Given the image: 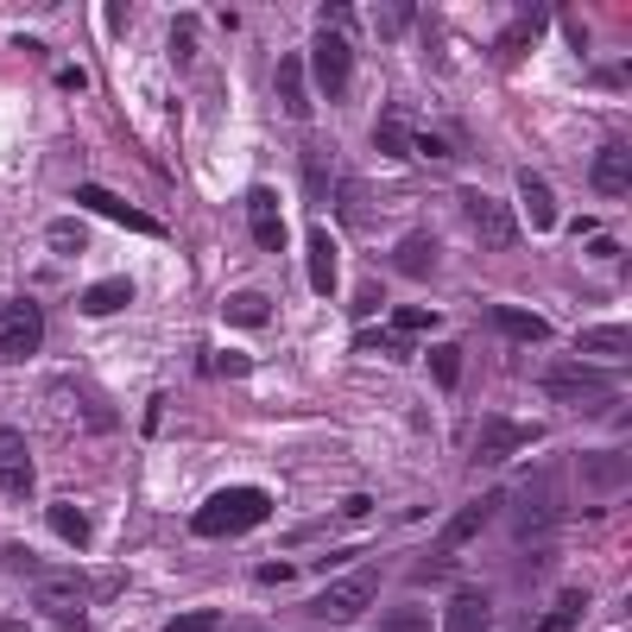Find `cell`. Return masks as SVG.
Listing matches in <instances>:
<instances>
[{
    "mask_svg": "<svg viewBox=\"0 0 632 632\" xmlns=\"http://www.w3.org/2000/svg\"><path fill=\"white\" fill-rule=\"evenodd\" d=\"M506 519H513L519 544H544L556 532V519H563V481H556V468L519 474V487L506 494Z\"/></svg>",
    "mask_w": 632,
    "mask_h": 632,
    "instance_id": "6da1fadb",
    "label": "cell"
},
{
    "mask_svg": "<svg viewBox=\"0 0 632 632\" xmlns=\"http://www.w3.org/2000/svg\"><path fill=\"white\" fill-rule=\"evenodd\" d=\"M266 519H273V494L266 487H216L197 506L190 532L197 537H240V532H259Z\"/></svg>",
    "mask_w": 632,
    "mask_h": 632,
    "instance_id": "7a4b0ae2",
    "label": "cell"
},
{
    "mask_svg": "<svg viewBox=\"0 0 632 632\" xmlns=\"http://www.w3.org/2000/svg\"><path fill=\"white\" fill-rule=\"evenodd\" d=\"M45 348V310L32 297H7L0 304V367H20Z\"/></svg>",
    "mask_w": 632,
    "mask_h": 632,
    "instance_id": "3957f363",
    "label": "cell"
},
{
    "mask_svg": "<svg viewBox=\"0 0 632 632\" xmlns=\"http://www.w3.org/2000/svg\"><path fill=\"white\" fill-rule=\"evenodd\" d=\"M374 594H379V570H355V575H342V582H329V589L310 601L316 620H336V626H355L361 613L374 608Z\"/></svg>",
    "mask_w": 632,
    "mask_h": 632,
    "instance_id": "277c9868",
    "label": "cell"
},
{
    "mask_svg": "<svg viewBox=\"0 0 632 632\" xmlns=\"http://www.w3.org/2000/svg\"><path fill=\"white\" fill-rule=\"evenodd\" d=\"M455 209H462V221L474 228V240H481V247H513V240H519L513 209H506V203H494L487 190H468V184H462V190H455Z\"/></svg>",
    "mask_w": 632,
    "mask_h": 632,
    "instance_id": "5b68a950",
    "label": "cell"
},
{
    "mask_svg": "<svg viewBox=\"0 0 632 632\" xmlns=\"http://www.w3.org/2000/svg\"><path fill=\"white\" fill-rule=\"evenodd\" d=\"M544 393H551L556 405H582V412H594V405H608L613 379L601 374V367H582V361H556L551 374H544Z\"/></svg>",
    "mask_w": 632,
    "mask_h": 632,
    "instance_id": "8992f818",
    "label": "cell"
},
{
    "mask_svg": "<svg viewBox=\"0 0 632 632\" xmlns=\"http://www.w3.org/2000/svg\"><path fill=\"white\" fill-rule=\"evenodd\" d=\"M310 77H316V89H323L329 101H348V89H355V51H348V39H342V32H316Z\"/></svg>",
    "mask_w": 632,
    "mask_h": 632,
    "instance_id": "52a82bcc",
    "label": "cell"
},
{
    "mask_svg": "<svg viewBox=\"0 0 632 632\" xmlns=\"http://www.w3.org/2000/svg\"><path fill=\"white\" fill-rule=\"evenodd\" d=\"M544 436V424H519V417H487L481 424V443H474V462L481 468H500L513 450H525V443H537Z\"/></svg>",
    "mask_w": 632,
    "mask_h": 632,
    "instance_id": "ba28073f",
    "label": "cell"
},
{
    "mask_svg": "<svg viewBox=\"0 0 632 632\" xmlns=\"http://www.w3.org/2000/svg\"><path fill=\"white\" fill-rule=\"evenodd\" d=\"M32 450H26V436L13 424H0V494L7 500H32Z\"/></svg>",
    "mask_w": 632,
    "mask_h": 632,
    "instance_id": "9c48e42d",
    "label": "cell"
},
{
    "mask_svg": "<svg viewBox=\"0 0 632 632\" xmlns=\"http://www.w3.org/2000/svg\"><path fill=\"white\" fill-rule=\"evenodd\" d=\"M77 203L82 209H96V216H108V221H120V228H134V235H165V228H158L152 216H146V209H134V203L127 197H115V190H101V184H82L77 190Z\"/></svg>",
    "mask_w": 632,
    "mask_h": 632,
    "instance_id": "30bf717a",
    "label": "cell"
},
{
    "mask_svg": "<svg viewBox=\"0 0 632 632\" xmlns=\"http://www.w3.org/2000/svg\"><path fill=\"white\" fill-rule=\"evenodd\" d=\"M247 221H254V240L266 247V254H278V247H285V216H278L273 184H254V190H247Z\"/></svg>",
    "mask_w": 632,
    "mask_h": 632,
    "instance_id": "8fae6325",
    "label": "cell"
},
{
    "mask_svg": "<svg viewBox=\"0 0 632 632\" xmlns=\"http://www.w3.org/2000/svg\"><path fill=\"white\" fill-rule=\"evenodd\" d=\"M82 601H89V575H51V582H39V589H32V608L51 613V620L82 613Z\"/></svg>",
    "mask_w": 632,
    "mask_h": 632,
    "instance_id": "7c38bea8",
    "label": "cell"
},
{
    "mask_svg": "<svg viewBox=\"0 0 632 632\" xmlns=\"http://www.w3.org/2000/svg\"><path fill=\"white\" fill-rule=\"evenodd\" d=\"M494 626V594L487 589H455L450 613H443V632H487Z\"/></svg>",
    "mask_w": 632,
    "mask_h": 632,
    "instance_id": "4fadbf2b",
    "label": "cell"
},
{
    "mask_svg": "<svg viewBox=\"0 0 632 632\" xmlns=\"http://www.w3.org/2000/svg\"><path fill=\"white\" fill-rule=\"evenodd\" d=\"M506 506V487H494V494H481V500H468L462 513L450 519V532H443V551H455V544H468V537H481L487 532V519Z\"/></svg>",
    "mask_w": 632,
    "mask_h": 632,
    "instance_id": "5bb4252c",
    "label": "cell"
},
{
    "mask_svg": "<svg viewBox=\"0 0 632 632\" xmlns=\"http://www.w3.org/2000/svg\"><path fill=\"white\" fill-rule=\"evenodd\" d=\"M436 259H443V240H436L431 228H412V235L393 247V266H398L405 278H431V273H436Z\"/></svg>",
    "mask_w": 632,
    "mask_h": 632,
    "instance_id": "9a60e30c",
    "label": "cell"
},
{
    "mask_svg": "<svg viewBox=\"0 0 632 632\" xmlns=\"http://www.w3.org/2000/svg\"><path fill=\"white\" fill-rule=\"evenodd\" d=\"M304 254H310V292L316 297H336V235L329 228H304Z\"/></svg>",
    "mask_w": 632,
    "mask_h": 632,
    "instance_id": "2e32d148",
    "label": "cell"
},
{
    "mask_svg": "<svg viewBox=\"0 0 632 632\" xmlns=\"http://www.w3.org/2000/svg\"><path fill=\"white\" fill-rule=\"evenodd\" d=\"M575 468L589 474L594 494H620V487H626V450H589Z\"/></svg>",
    "mask_w": 632,
    "mask_h": 632,
    "instance_id": "e0dca14e",
    "label": "cell"
},
{
    "mask_svg": "<svg viewBox=\"0 0 632 632\" xmlns=\"http://www.w3.org/2000/svg\"><path fill=\"white\" fill-rule=\"evenodd\" d=\"M519 203H525V216H532V228H544V235H556V190L537 171H519Z\"/></svg>",
    "mask_w": 632,
    "mask_h": 632,
    "instance_id": "ac0fdd59",
    "label": "cell"
},
{
    "mask_svg": "<svg viewBox=\"0 0 632 632\" xmlns=\"http://www.w3.org/2000/svg\"><path fill=\"white\" fill-rule=\"evenodd\" d=\"M278 101H285V115L304 120L310 127V89H304V58H278Z\"/></svg>",
    "mask_w": 632,
    "mask_h": 632,
    "instance_id": "d6986e66",
    "label": "cell"
},
{
    "mask_svg": "<svg viewBox=\"0 0 632 632\" xmlns=\"http://www.w3.org/2000/svg\"><path fill=\"white\" fill-rule=\"evenodd\" d=\"M487 323H494L500 336H513V342H544V336H551V323H544L537 310H519V304H494Z\"/></svg>",
    "mask_w": 632,
    "mask_h": 632,
    "instance_id": "ffe728a7",
    "label": "cell"
},
{
    "mask_svg": "<svg viewBox=\"0 0 632 632\" xmlns=\"http://www.w3.org/2000/svg\"><path fill=\"white\" fill-rule=\"evenodd\" d=\"M594 190H601V197H626V146H620V139H613V146H601V152H594Z\"/></svg>",
    "mask_w": 632,
    "mask_h": 632,
    "instance_id": "44dd1931",
    "label": "cell"
},
{
    "mask_svg": "<svg viewBox=\"0 0 632 632\" xmlns=\"http://www.w3.org/2000/svg\"><path fill=\"white\" fill-rule=\"evenodd\" d=\"M51 532H58L70 551H89V544H96V525H89V513H82V506H70V500H51Z\"/></svg>",
    "mask_w": 632,
    "mask_h": 632,
    "instance_id": "7402d4cb",
    "label": "cell"
},
{
    "mask_svg": "<svg viewBox=\"0 0 632 632\" xmlns=\"http://www.w3.org/2000/svg\"><path fill=\"white\" fill-rule=\"evenodd\" d=\"M127 304H134V278H101V285L82 292V316H115Z\"/></svg>",
    "mask_w": 632,
    "mask_h": 632,
    "instance_id": "603a6c76",
    "label": "cell"
},
{
    "mask_svg": "<svg viewBox=\"0 0 632 632\" xmlns=\"http://www.w3.org/2000/svg\"><path fill=\"white\" fill-rule=\"evenodd\" d=\"M221 316H228V329H259V323H273V304L259 292H235L221 304Z\"/></svg>",
    "mask_w": 632,
    "mask_h": 632,
    "instance_id": "cb8c5ba5",
    "label": "cell"
},
{
    "mask_svg": "<svg viewBox=\"0 0 632 632\" xmlns=\"http://www.w3.org/2000/svg\"><path fill=\"white\" fill-rule=\"evenodd\" d=\"M355 355H393V361H405V355H412V336L393 329V323H386V329H355Z\"/></svg>",
    "mask_w": 632,
    "mask_h": 632,
    "instance_id": "d4e9b609",
    "label": "cell"
},
{
    "mask_svg": "<svg viewBox=\"0 0 632 632\" xmlns=\"http://www.w3.org/2000/svg\"><path fill=\"white\" fill-rule=\"evenodd\" d=\"M626 348H632L626 323H601V329H582V355H608V361H620Z\"/></svg>",
    "mask_w": 632,
    "mask_h": 632,
    "instance_id": "484cf974",
    "label": "cell"
},
{
    "mask_svg": "<svg viewBox=\"0 0 632 632\" xmlns=\"http://www.w3.org/2000/svg\"><path fill=\"white\" fill-rule=\"evenodd\" d=\"M582 608H589V594H582V589H563V601H556V608L544 613V620H537V632H575Z\"/></svg>",
    "mask_w": 632,
    "mask_h": 632,
    "instance_id": "4316f807",
    "label": "cell"
},
{
    "mask_svg": "<svg viewBox=\"0 0 632 632\" xmlns=\"http://www.w3.org/2000/svg\"><path fill=\"white\" fill-rule=\"evenodd\" d=\"M544 26H551V7H525V13H519V32H513V39H500V58H519Z\"/></svg>",
    "mask_w": 632,
    "mask_h": 632,
    "instance_id": "83f0119b",
    "label": "cell"
},
{
    "mask_svg": "<svg viewBox=\"0 0 632 632\" xmlns=\"http://www.w3.org/2000/svg\"><path fill=\"white\" fill-rule=\"evenodd\" d=\"M197 13H178V20H171V63H178V70H190V63H197Z\"/></svg>",
    "mask_w": 632,
    "mask_h": 632,
    "instance_id": "f1b7e54d",
    "label": "cell"
},
{
    "mask_svg": "<svg viewBox=\"0 0 632 632\" xmlns=\"http://www.w3.org/2000/svg\"><path fill=\"white\" fill-rule=\"evenodd\" d=\"M379 632H431V613L417 608V601H398V608L379 613Z\"/></svg>",
    "mask_w": 632,
    "mask_h": 632,
    "instance_id": "f546056e",
    "label": "cell"
},
{
    "mask_svg": "<svg viewBox=\"0 0 632 632\" xmlns=\"http://www.w3.org/2000/svg\"><path fill=\"white\" fill-rule=\"evenodd\" d=\"M431 374H436V386H443V393H455V386H462V355H455L450 342H436V348H431Z\"/></svg>",
    "mask_w": 632,
    "mask_h": 632,
    "instance_id": "4dcf8cb0",
    "label": "cell"
},
{
    "mask_svg": "<svg viewBox=\"0 0 632 632\" xmlns=\"http://www.w3.org/2000/svg\"><path fill=\"white\" fill-rule=\"evenodd\" d=\"M336 209H342V221H348V228H361V221H367V190H361V178H342Z\"/></svg>",
    "mask_w": 632,
    "mask_h": 632,
    "instance_id": "1f68e13d",
    "label": "cell"
},
{
    "mask_svg": "<svg viewBox=\"0 0 632 632\" xmlns=\"http://www.w3.org/2000/svg\"><path fill=\"white\" fill-rule=\"evenodd\" d=\"M197 374H254V361L247 355H235V348H228V355H197Z\"/></svg>",
    "mask_w": 632,
    "mask_h": 632,
    "instance_id": "d6a6232c",
    "label": "cell"
},
{
    "mask_svg": "<svg viewBox=\"0 0 632 632\" xmlns=\"http://www.w3.org/2000/svg\"><path fill=\"white\" fill-rule=\"evenodd\" d=\"M51 247H58V254H70V259H77L82 247H89V235H82V221H51Z\"/></svg>",
    "mask_w": 632,
    "mask_h": 632,
    "instance_id": "836d02e7",
    "label": "cell"
},
{
    "mask_svg": "<svg viewBox=\"0 0 632 632\" xmlns=\"http://www.w3.org/2000/svg\"><path fill=\"white\" fill-rule=\"evenodd\" d=\"M374 146H379V152H386V158H405V146H412V134H398V120H379Z\"/></svg>",
    "mask_w": 632,
    "mask_h": 632,
    "instance_id": "e575fe53",
    "label": "cell"
},
{
    "mask_svg": "<svg viewBox=\"0 0 632 632\" xmlns=\"http://www.w3.org/2000/svg\"><path fill=\"white\" fill-rule=\"evenodd\" d=\"M412 20H417V13H412V7H398V0H393V7H379V39H398Z\"/></svg>",
    "mask_w": 632,
    "mask_h": 632,
    "instance_id": "d590c367",
    "label": "cell"
},
{
    "mask_svg": "<svg viewBox=\"0 0 632 632\" xmlns=\"http://www.w3.org/2000/svg\"><path fill=\"white\" fill-rule=\"evenodd\" d=\"M165 632H221V613H209V608H203V613H178Z\"/></svg>",
    "mask_w": 632,
    "mask_h": 632,
    "instance_id": "8d00e7d4",
    "label": "cell"
},
{
    "mask_svg": "<svg viewBox=\"0 0 632 632\" xmlns=\"http://www.w3.org/2000/svg\"><path fill=\"white\" fill-rule=\"evenodd\" d=\"M393 329H405V336H417V329H436V310H398Z\"/></svg>",
    "mask_w": 632,
    "mask_h": 632,
    "instance_id": "74e56055",
    "label": "cell"
},
{
    "mask_svg": "<svg viewBox=\"0 0 632 632\" xmlns=\"http://www.w3.org/2000/svg\"><path fill=\"white\" fill-rule=\"evenodd\" d=\"M329 178H323V158H304V197H323Z\"/></svg>",
    "mask_w": 632,
    "mask_h": 632,
    "instance_id": "f35d334b",
    "label": "cell"
},
{
    "mask_svg": "<svg viewBox=\"0 0 632 632\" xmlns=\"http://www.w3.org/2000/svg\"><path fill=\"white\" fill-rule=\"evenodd\" d=\"M379 304H386V292H379V285H361V292H355V316H374Z\"/></svg>",
    "mask_w": 632,
    "mask_h": 632,
    "instance_id": "ab89813d",
    "label": "cell"
},
{
    "mask_svg": "<svg viewBox=\"0 0 632 632\" xmlns=\"http://www.w3.org/2000/svg\"><path fill=\"white\" fill-rule=\"evenodd\" d=\"M0 563H7V570H26V575L39 570V563H32V551H20V544H13V551H0Z\"/></svg>",
    "mask_w": 632,
    "mask_h": 632,
    "instance_id": "60d3db41",
    "label": "cell"
},
{
    "mask_svg": "<svg viewBox=\"0 0 632 632\" xmlns=\"http://www.w3.org/2000/svg\"><path fill=\"white\" fill-rule=\"evenodd\" d=\"M259 582H266V589H278V582H292V570H285V563H266V570H259Z\"/></svg>",
    "mask_w": 632,
    "mask_h": 632,
    "instance_id": "b9f144b4",
    "label": "cell"
},
{
    "mask_svg": "<svg viewBox=\"0 0 632 632\" xmlns=\"http://www.w3.org/2000/svg\"><path fill=\"white\" fill-rule=\"evenodd\" d=\"M0 632H26V626H20V620H0Z\"/></svg>",
    "mask_w": 632,
    "mask_h": 632,
    "instance_id": "7bdbcfd3",
    "label": "cell"
}]
</instances>
